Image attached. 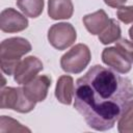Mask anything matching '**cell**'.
I'll return each mask as SVG.
<instances>
[{"label":"cell","instance_id":"obj_20","mask_svg":"<svg viewBox=\"0 0 133 133\" xmlns=\"http://www.w3.org/2000/svg\"><path fill=\"white\" fill-rule=\"evenodd\" d=\"M129 36H130V38L133 41V26L129 29Z\"/></svg>","mask_w":133,"mask_h":133},{"label":"cell","instance_id":"obj_16","mask_svg":"<svg viewBox=\"0 0 133 133\" xmlns=\"http://www.w3.org/2000/svg\"><path fill=\"white\" fill-rule=\"evenodd\" d=\"M0 132H30V129L22 126L18 121L9 116L2 115L0 117Z\"/></svg>","mask_w":133,"mask_h":133},{"label":"cell","instance_id":"obj_3","mask_svg":"<svg viewBox=\"0 0 133 133\" xmlns=\"http://www.w3.org/2000/svg\"><path fill=\"white\" fill-rule=\"evenodd\" d=\"M36 102L31 101L24 92L23 87H2L0 95V107L12 109L20 113H28L34 109Z\"/></svg>","mask_w":133,"mask_h":133},{"label":"cell","instance_id":"obj_18","mask_svg":"<svg viewBox=\"0 0 133 133\" xmlns=\"http://www.w3.org/2000/svg\"><path fill=\"white\" fill-rule=\"evenodd\" d=\"M116 17L125 24L133 23V6H121L116 10Z\"/></svg>","mask_w":133,"mask_h":133},{"label":"cell","instance_id":"obj_15","mask_svg":"<svg viewBox=\"0 0 133 133\" xmlns=\"http://www.w3.org/2000/svg\"><path fill=\"white\" fill-rule=\"evenodd\" d=\"M117 130L121 133H133V100L128 103L118 118Z\"/></svg>","mask_w":133,"mask_h":133},{"label":"cell","instance_id":"obj_4","mask_svg":"<svg viewBox=\"0 0 133 133\" xmlns=\"http://www.w3.org/2000/svg\"><path fill=\"white\" fill-rule=\"evenodd\" d=\"M90 59L89 48L84 44H77L61 56L60 66L66 73L79 74L88 65Z\"/></svg>","mask_w":133,"mask_h":133},{"label":"cell","instance_id":"obj_13","mask_svg":"<svg viewBox=\"0 0 133 133\" xmlns=\"http://www.w3.org/2000/svg\"><path fill=\"white\" fill-rule=\"evenodd\" d=\"M121 27L116 20L110 19L106 28L99 34V41L103 45H108L117 42L121 38Z\"/></svg>","mask_w":133,"mask_h":133},{"label":"cell","instance_id":"obj_8","mask_svg":"<svg viewBox=\"0 0 133 133\" xmlns=\"http://www.w3.org/2000/svg\"><path fill=\"white\" fill-rule=\"evenodd\" d=\"M102 61L119 74H127L131 70L132 62L116 47L105 48L102 52Z\"/></svg>","mask_w":133,"mask_h":133},{"label":"cell","instance_id":"obj_5","mask_svg":"<svg viewBox=\"0 0 133 133\" xmlns=\"http://www.w3.org/2000/svg\"><path fill=\"white\" fill-rule=\"evenodd\" d=\"M76 38V30L70 23H57L52 25L48 30V41L57 50H65L75 43Z\"/></svg>","mask_w":133,"mask_h":133},{"label":"cell","instance_id":"obj_14","mask_svg":"<svg viewBox=\"0 0 133 133\" xmlns=\"http://www.w3.org/2000/svg\"><path fill=\"white\" fill-rule=\"evenodd\" d=\"M44 0H17V6L29 18H37L44 9Z\"/></svg>","mask_w":133,"mask_h":133},{"label":"cell","instance_id":"obj_9","mask_svg":"<svg viewBox=\"0 0 133 133\" xmlns=\"http://www.w3.org/2000/svg\"><path fill=\"white\" fill-rule=\"evenodd\" d=\"M51 78L47 75H37L30 82L23 86L25 95L34 102H43L48 95L49 87L51 86Z\"/></svg>","mask_w":133,"mask_h":133},{"label":"cell","instance_id":"obj_1","mask_svg":"<svg viewBox=\"0 0 133 133\" xmlns=\"http://www.w3.org/2000/svg\"><path fill=\"white\" fill-rule=\"evenodd\" d=\"M132 99L131 80L99 64L76 81L74 107L97 131L113 128Z\"/></svg>","mask_w":133,"mask_h":133},{"label":"cell","instance_id":"obj_10","mask_svg":"<svg viewBox=\"0 0 133 133\" xmlns=\"http://www.w3.org/2000/svg\"><path fill=\"white\" fill-rule=\"evenodd\" d=\"M109 18L105 10L99 9L92 14H88L83 17L82 21L87 29V31L91 34H100L108 25L109 23Z\"/></svg>","mask_w":133,"mask_h":133},{"label":"cell","instance_id":"obj_7","mask_svg":"<svg viewBox=\"0 0 133 133\" xmlns=\"http://www.w3.org/2000/svg\"><path fill=\"white\" fill-rule=\"evenodd\" d=\"M28 27V20L15 8L8 7L0 14V28L6 33H16Z\"/></svg>","mask_w":133,"mask_h":133},{"label":"cell","instance_id":"obj_17","mask_svg":"<svg viewBox=\"0 0 133 133\" xmlns=\"http://www.w3.org/2000/svg\"><path fill=\"white\" fill-rule=\"evenodd\" d=\"M115 43H116L115 47L119 49L127 56V58L133 63V42H130L126 38H119Z\"/></svg>","mask_w":133,"mask_h":133},{"label":"cell","instance_id":"obj_6","mask_svg":"<svg viewBox=\"0 0 133 133\" xmlns=\"http://www.w3.org/2000/svg\"><path fill=\"white\" fill-rule=\"evenodd\" d=\"M44 69L43 62L35 56H28L25 57L21 62L18 64L15 73L14 79L18 84L25 85L30 82L37 74Z\"/></svg>","mask_w":133,"mask_h":133},{"label":"cell","instance_id":"obj_2","mask_svg":"<svg viewBox=\"0 0 133 133\" xmlns=\"http://www.w3.org/2000/svg\"><path fill=\"white\" fill-rule=\"evenodd\" d=\"M31 51V44L24 37H10L0 45V65L4 74L14 75L21 57Z\"/></svg>","mask_w":133,"mask_h":133},{"label":"cell","instance_id":"obj_12","mask_svg":"<svg viewBox=\"0 0 133 133\" xmlns=\"http://www.w3.org/2000/svg\"><path fill=\"white\" fill-rule=\"evenodd\" d=\"M71 0H48V15L52 20H66L73 16Z\"/></svg>","mask_w":133,"mask_h":133},{"label":"cell","instance_id":"obj_11","mask_svg":"<svg viewBox=\"0 0 133 133\" xmlns=\"http://www.w3.org/2000/svg\"><path fill=\"white\" fill-rule=\"evenodd\" d=\"M75 87L74 79L69 75L60 76L57 80L55 87V97L56 99L65 105H70L74 100Z\"/></svg>","mask_w":133,"mask_h":133},{"label":"cell","instance_id":"obj_19","mask_svg":"<svg viewBox=\"0 0 133 133\" xmlns=\"http://www.w3.org/2000/svg\"><path fill=\"white\" fill-rule=\"evenodd\" d=\"M105 4L113 7V8H118L121 6H124V4L127 2V0H104Z\"/></svg>","mask_w":133,"mask_h":133}]
</instances>
